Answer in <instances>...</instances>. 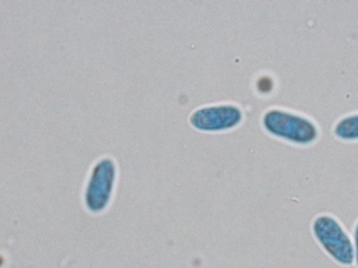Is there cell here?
Here are the masks:
<instances>
[{
    "label": "cell",
    "instance_id": "obj_1",
    "mask_svg": "<svg viewBox=\"0 0 358 268\" xmlns=\"http://www.w3.org/2000/svg\"><path fill=\"white\" fill-rule=\"evenodd\" d=\"M313 229L317 241L336 262L342 265L355 262V246L336 218L328 215L317 217L313 221Z\"/></svg>",
    "mask_w": 358,
    "mask_h": 268
},
{
    "label": "cell",
    "instance_id": "obj_4",
    "mask_svg": "<svg viewBox=\"0 0 358 268\" xmlns=\"http://www.w3.org/2000/svg\"><path fill=\"white\" fill-rule=\"evenodd\" d=\"M355 260H357V267H358V223L357 225V229H355Z\"/></svg>",
    "mask_w": 358,
    "mask_h": 268
},
{
    "label": "cell",
    "instance_id": "obj_3",
    "mask_svg": "<svg viewBox=\"0 0 358 268\" xmlns=\"http://www.w3.org/2000/svg\"><path fill=\"white\" fill-rule=\"evenodd\" d=\"M336 134L343 139H357L358 115H350L341 120L336 125Z\"/></svg>",
    "mask_w": 358,
    "mask_h": 268
},
{
    "label": "cell",
    "instance_id": "obj_2",
    "mask_svg": "<svg viewBox=\"0 0 358 268\" xmlns=\"http://www.w3.org/2000/svg\"><path fill=\"white\" fill-rule=\"evenodd\" d=\"M265 125L273 134L302 145L313 143L319 134L310 120L285 111H271L265 117Z\"/></svg>",
    "mask_w": 358,
    "mask_h": 268
}]
</instances>
